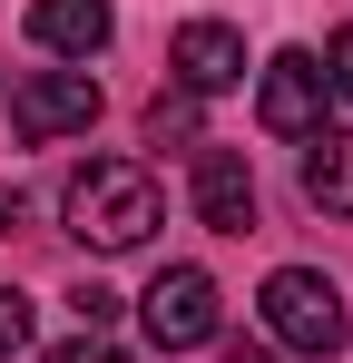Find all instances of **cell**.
<instances>
[{
    "label": "cell",
    "mask_w": 353,
    "mask_h": 363,
    "mask_svg": "<svg viewBox=\"0 0 353 363\" xmlns=\"http://www.w3.org/2000/svg\"><path fill=\"white\" fill-rule=\"evenodd\" d=\"M167 60H176V89H186V99H216V89L245 79V40H235L226 20H186Z\"/></svg>",
    "instance_id": "8"
},
{
    "label": "cell",
    "mask_w": 353,
    "mask_h": 363,
    "mask_svg": "<svg viewBox=\"0 0 353 363\" xmlns=\"http://www.w3.org/2000/svg\"><path fill=\"white\" fill-rule=\"evenodd\" d=\"M30 40H40L50 60H79V69H89L118 40V10H108V0H30Z\"/></svg>",
    "instance_id": "7"
},
{
    "label": "cell",
    "mask_w": 353,
    "mask_h": 363,
    "mask_svg": "<svg viewBox=\"0 0 353 363\" xmlns=\"http://www.w3.org/2000/svg\"><path fill=\"white\" fill-rule=\"evenodd\" d=\"M226 363H275V344H245V334H235V344H226Z\"/></svg>",
    "instance_id": "15"
},
{
    "label": "cell",
    "mask_w": 353,
    "mask_h": 363,
    "mask_svg": "<svg viewBox=\"0 0 353 363\" xmlns=\"http://www.w3.org/2000/svg\"><path fill=\"white\" fill-rule=\"evenodd\" d=\"M50 363H128V354H118L108 334H79V344H50Z\"/></svg>",
    "instance_id": "13"
},
{
    "label": "cell",
    "mask_w": 353,
    "mask_h": 363,
    "mask_svg": "<svg viewBox=\"0 0 353 363\" xmlns=\"http://www.w3.org/2000/svg\"><path fill=\"white\" fill-rule=\"evenodd\" d=\"M69 304H79V324H89V334H108V324H118V295H108V285H79Z\"/></svg>",
    "instance_id": "12"
},
{
    "label": "cell",
    "mask_w": 353,
    "mask_h": 363,
    "mask_svg": "<svg viewBox=\"0 0 353 363\" xmlns=\"http://www.w3.org/2000/svg\"><path fill=\"white\" fill-rule=\"evenodd\" d=\"M147 138H157V147H167V138H196V99H186V89L157 99V108H147Z\"/></svg>",
    "instance_id": "11"
},
{
    "label": "cell",
    "mask_w": 353,
    "mask_h": 363,
    "mask_svg": "<svg viewBox=\"0 0 353 363\" xmlns=\"http://www.w3.org/2000/svg\"><path fill=\"white\" fill-rule=\"evenodd\" d=\"M10 128H20L30 147L89 138V128H99V79H89V69H20V79H10Z\"/></svg>",
    "instance_id": "3"
},
{
    "label": "cell",
    "mask_w": 353,
    "mask_h": 363,
    "mask_svg": "<svg viewBox=\"0 0 353 363\" xmlns=\"http://www.w3.org/2000/svg\"><path fill=\"white\" fill-rule=\"evenodd\" d=\"M324 79H334V99H353V30H334V50H324Z\"/></svg>",
    "instance_id": "14"
},
{
    "label": "cell",
    "mask_w": 353,
    "mask_h": 363,
    "mask_svg": "<svg viewBox=\"0 0 353 363\" xmlns=\"http://www.w3.org/2000/svg\"><path fill=\"white\" fill-rule=\"evenodd\" d=\"M138 314H147V344H157V354H196V344H216V324H226L206 265H157V285L138 295Z\"/></svg>",
    "instance_id": "4"
},
{
    "label": "cell",
    "mask_w": 353,
    "mask_h": 363,
    "mask_svg": "<svg viewBox=\"0 0 353 363\" xmlns=\"http://www.w3.org/2000/svg\"><path fill=\"white\" fill-rule=\"evenodd\" d=\"M304 196H314L324 216H353V128H314V147H304Z\"/></svg>",
    "instance_id": "9"
},
{
    "label": "cell",
    "mask_w": 353,
    "mask_h": 363,
    "mask_svg": "<svg viewBox=\"0 0 353 363\" xmlns=\"http://www.w3.org/2000/svg\"><path fill=\"white\" fill-rule=\"evenodd\" d=\"M324 108H334L324 60H314V50H275V60H265V79H255V118L275 128V138H314V128H324Z\"/></svg>",
    "instance_id": "5"
},
{
    "label": "cell",
    "mask_w": 353,
    "mask_h": 363,
    "mask_svg": "<svg viewBox=\"0 0 353 363\" xmlns=\"http://www.w3.org/2000/svg\"><path fill=\"white\" fill-rule=\"evenodd\" d=\"M255 314H265V344L314 354V363H334V354H344V334H353L344 285H334V275H314V265H275V275H265V295H255Z\"/></svg>",
    "instance_id": "2"
},
{
    "label": "cell",
    "mask_w": 353,
    "mask_h": 363,
    "mask_svg": "<svg viewBox=\"0 0 353 363\" xmlns=\"http://www.w3.org/2000/svg\"><path fill=\"white\" fill-rule=\"evenodd\" d=\"M186 196H196V216H206L216 236H245V226H255V167H245L235 147H196Z\"/></svg>",
    "instance_id": "6"
},
{
    "label": "cell",
    "mask_w": 353,
    "mask_h": 363,
    "mask_svg": "<svg viewBox=\"0 0 353 363\" xmlns=\"http://www.w3.org/2000/svg\"><path fill=\"white\" fill-rule=\"evenodd\" d=\"M59 216H69V236L99 245V255H128V245L157 236V177L138 167V157H89L79 177H69V196H59Z\"/></svg>",
    "instance_id": "1"
},
{
    "label": "cell",
    "mask_w": 353,
    "mask_h": 363,
    "mask_svg": "<svg viewBox=\"0 0 353 363\" xmlns=\"http://www.w3.org/2000/svg\"><path fill=\"white\" fill-rule=\"evenodd\" d=\"M30 324H40V314H30V295H20V285H0V363L30 354Z\"/></svg>",
    "instance_id": "10"
}]
</instances>
